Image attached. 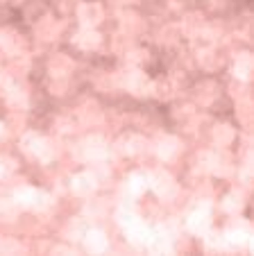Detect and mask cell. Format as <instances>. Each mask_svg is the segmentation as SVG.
<instances>
[{"instance_id":"cell-1","label":"cell","mask_w":254,"mask_h":256,"mask_svg":"<svg viewBox=\"0 0 254 256\" xmlns=\"http://www.w3.org/2000/svg\"><path fill=\"white\" fill-rule=\"evenodd\" d=\"M75 16L82 28H98L105 20V7L96 0H82V2H77Z\"/></svg>"},{"instance_id":"cell-2","label":"cell","mask_w":254,"mask_h":256,"mask_svg":"<svg viewBox=\"0 0 254 256\" xmlns=\"http://www.w3.org/2000/svg\"><path fill=\"white\" fill-rule=\"evenodd\" d=\"M123 84L134 98L152 96V80H150L148 75H145L141 68H136V66L132 68V70H127V75L123 78Z\"/></svg>"},{"instance_id":"cell-3","label":"cell","mask_w":254,"mask_h":256,"mask_svg":"<svg viewBox=\"0 0 254 256\" xmlns=\"http://www.w3.org/2000/svg\"><path fill=\"white\" fill-rule=\"evenodd\" d=\"M21 150L28 156H37V159H44V161L50 159V154H48L50 143L39 134V132H28V134H23V138H21Z\"/></svg>"},{"instance_id":"cell-4","label":"cell","mask_w":254,"mask_h":256,"mask_svg":"<svg viewBox=\"0 0 254 256\" xmlns=\"http://www.w3.org/2000/svg\"><path fill=\"white\" fill-rule=\"evenodd\" d=\"M0 50L10 57H23L28 52V41L16 30H0Z\"/></svg>"},{"instance_id":"cell-5","label":"cell","mask_w":254,"mask_h":256,"mask_svg":"<svg viewBox=\"0 0 254 256\" xmlns=\"http://www.w3.org/2000/svg\"><path fill=\"white\" fill-rule=\"evenodd\" d=\"M73 70H75V62H73L68 54L57 52L50 57V62H48L50 80H68L73 75Z\"/></svg>"},{"instance_id":"cell-6","label":"cell","mask_w":254,"mask_h":256,"mask_svg":"<svg viewBox=\"0 0 254 256\" xmlns=\"http://www.w3.org/2000/svg\"><path fill=\"white\" fill-rule=\"evenodd\" d=\"M34 34H37L39 41L53 44V41L59 39V34H62V25H59L57 18H53V16H44V18H39L37 25H34Z\"/></svg>"},{"instance_id":"cell-7","label":"cell","mask_w":254,"mask_h":256,"mask_svg":"<svg viewBox=\"0 0 254 256\" xmlns=\"http://www.w3.org/2000/svg\"><path fill=\"white\" fill-rule=\"evenodd\" d=\"M188 229L197 236L206 234L211 229V206L209 204H200L197 208H193L188 216Z\"/></svg>"},{"instance_id":"cell-8","label":"cell","mask_w":254,"mask_h":256,"mask_svg":"<svg viewBox=\"0 0 254 256\" xmlns=\"http://www.w3.org/2000/svg\"><path fill=\"white\" fill-rule=\"evenodd\" d=\"M96 188H98V177L93 172H89V170L77 172L75 177L71 179V190L75 195H80V198H89V195H93Z\"/></svg>"},{"instance_id":"cell-9","label":"cell","mask_w":254,"mask_h":256,"mask_svg":"<svg viewBox=\"0 0 254 256\" xmlns=\"http://www.w3.org/2000/svg\"><path fill=\"white\" fill-rule=\"evenodd\" d=\"M73 44L80 50H84V52H93V50H98L102 46V34L96 28H82L73 36Z\"/></svg>"},{"instance_id":"cell-10","label":"cell","mask_w":254,"mask_h":256,"mask_svg":"<svg viewBox=\"0 0 254 256\" xmlns=\"http://www.w3.org/2000/svg\"><path fill=\"white\" fill-rule=\"evenodd\" d=\"M231 75L234 80L247 84L252 80V54L249 52H238L231 59Z\"/></svg>"},{"instance_id":"cell-11","label":"cell","mask_w":254,"mask_h":256,"mask_svg":"<svg viewBox=\"0 0 254 256\" xmlns=\"http://www.w3.org/2000/svg\"><path fill=\"white\" fill-rule=\"evenodd\" d=\"M182 152V143H179L177 136H161L157 143V156L161 161H173L175 156Z\"/></svg>"},{"instance_id":"cell-12","label":"cell","mask_w":254,"mask_h":256,"mask_svg":"<svg viewBox=\"0 0 254 256\" xmlns=\"http://www.w3.org/2000/svg\"><path fill=\"white\" fill-rule=\"evenodd\" d=\"M107 247H109V240L100 229H89L84 234V250L89 254H102V252H107Z\"/></svg>"},{"instance_id":"cell-13","label":"cell","mask_w":254,"mask_h":256,"mask_svg":"<svg viewBox=\"0 0 254 256\" xmlns=\"http://www.w3.org/2000/svg\"><path fill=\"white\" fill-rule=\"evenodd\" d=\"M211 136H213V143L216 145L229 148V145H234V140H236V130H234V125H229V122H218V125L213 127V132H211Z\"/></svg>"},{"instance_id":"cell-14","label":"cell","mask_w":254,"mask_h":256,"mask_svg":"<svg viewBox=\"0 0 254 256\" xmlns=\"http://www.w3.org/2000/svg\"><path fill=\"white\" fill-rule=\"evenodd\" d=\"M197 64L204 70H216L220 66V52L216 50V46H206V48L197 50Z\"/></svg>"},{"instance_id":"cell-15","label":"cell","mask_w":254,"mask_h":256,"mask_svg":"<svg viewBox=\"0 0 254 256\" xmlns=\"http://www.w3.org/2000/svg\"><path fill=\"white\" fill-rule=\"evenodd\" d=\"M175 93H177L175 80H170V78L152 80V96L154 98H159V100H170V98H175Z\"/></svg>"},{"instance_id":"cell-16","label":"cell","mask_w":254,"mask_h":256,"mask_svg":"<svg viewBox=\"0 0 254 256\" xmlns=\"http://www.w3.org/2000/svg\"><path fill=\"white\" fill-rule=\"evenodd\" d=\"M41 200H44V193H41V190H37V188H30V186L19 188V193H16V202L23 204V206H30V208L41 206V204H44Z\"/></svg>"},{"instance_id":"cell-17","label":"cell","mask_w":254,"mask_h":256,"mask_svg":"<svg viewBox=\"0 0 254 256\" xmlns=\"http://www.w3.org/2000/svg\"><path fill=\"white\" fill-rule=\"evenodd\" d=\"M202 28H204V16H202L200 12H193V14H188L186 18L182 20V32L188 34V36H193L195 32H200Z\"/></svg>"},{"instance_id":"cell-18","label":"cell","mask_w":254,"mask_h":256,"mask_svg":"<svg viewBox=\"0 0 254 256\" xmlns=\"http://www.w3.org/2000/svg\"><path fill=\"white\" fill-rule=\"evenodd\" d=\"M127 234H130V240L132 242H145V240H150L148 227H145L143 222H139V220H132V222H127Z\"/></svg>"},{"instance_id":"cell-19","label":"cell","mask_w":254,"mask_h":256,"mask_svg":"<svg viewBox=\"0 0 254 256\" xmlns=\"http://www.w3.org/2000/svg\"><path fill=\"white\" fill-rule=\"evenodd\" d=\"M16 170H19V164H16L14 156L0 154V182H5V179H12Z\"/></svg>"},{"instance_id":"cell-20","label":"cell","mask_w":254,"mask_h":256,"mask_svg":"<svg viewBox=\"0 0 254 256\" xmlns=\"http://www.w3.org/2000/svg\"><path fill=\"white\" fill-rule=\"evenodd\" d=\"M243 195H240V190H231V193L225 195V200H222V206H225L227 213H238L240 208H243Z\"/></svg>"},{"instance_id":"cell-21","label":"cell","mask_w":254,"mask_h":256,"mask_svg":"<svg viewBox=\"0 0 254 256\" xmlns=\"http://www.w3.org/2000/svg\"><path fill=\"white\" fill-rule=\"evenodd\" d=\"M84 148H87V156H91V159H100V156L107 152V145L100 136H91Z\"/></svg>"},{"instance_id":"cell-22","label":"cell","mask_w":254,"mask_h":256,"mask_svg":"<svg viewBox=\"0 0 254 256\" xmlns=\"http://www.w3.org/2000/svg\"><path fill=\"white\" fill-rule=\"evenodd\" d=\"M216 93H218V88L213 82H202V84H197V88H195L197 100L204 102V104H209V102L216 98Z\"/></svg>"},{"instance_id":"cell-23","label":"cell","mask_w":254,"mask_h":256,"mask_svg":"<svg viewBox=\"0 0 254 256\" xmlns=\"http://www.w3.org/2000/svg\"><path fill=\"white\" fill-rule=\"evenodd\" d=\"M16 252H23V245L12 238H3L0 240V254H16Z\"/></svg>"},{"instance_id":"cell-24","label":"cell","mask_w":254,"mask_h":256,"mask_svg":"<svg viewBox=\"0 0 254 256\" xmlns=\"http://www.w3.org/2000/svg\"><path fill=\"white\" fill-rule=\"evenodd\" d=\"M154 186H157L159 193H163L166 188H173V177L166 172H157L154 174Z\"/></svg>"},{"instance_id":"cell-25","label":"cell","mask_w":254,"mask_h":256,"mask_svg":"<svg viewBox=\"0 0 254 256\" xmlns=\"http://www.w3.org/2000/svg\"><path fill=\"white\" fill-rule=\"evenodd\" d=\"M127 62L139 68L141 64L148 62V50H130V52H127Z\"/></svg>"},{"instance_id":"cell-26","label":"cell","mask_w":254,"mask_h":256,"mask_svg":"<svg viewBox=\"0 0 254 256\" xmlns=\"http://www.w3.org/2000/svg\"><path fill=\"white\" fill-rule=\"evenodd\" d=\"M249 112H252V109H249V98L247 96L240 98V100H238V112H236V114H238V118L243 122H249V118H252V116H249Z\"/></svg>"},{"instance_id":"cell-27","label":"cell","mask_w":254,"mask_h":256,"mask_svg":"<svg viewBox=\"0 0 254 256\" xmlns=\"http://www.w3.org/2000/svg\"><path fill=\"white\" fill-rule=\"evenodd\" d=\"M66 86H68V80H53V82H50V93L64 96V88Z\"/></svg>"},{"instance_id":"cell-28","label":"cell","mask_w":254,"mask_h":256,"mask_svg":"<svg viewBox=\"0 0 254 256\" xmlns=\"http://www.w3.org/2000/svg\"><path fill=\"white\" fill-rule=\"evenodd\" d=\"M145 186H148V182H145V177H132V182H130V188L134 190V193H141V190H145Z\"/></svg>"},{"instance_id":"cell-29","label":"cell","mask_w":254,"mask_h":256,"mask_svg":"<svg viewBox=\"0 0 254 256\" xmlns=\"http://www.w3.org/2000/svg\"><path fill=\"white\" fill-rule=\"evenodd\" d=\"M7 82H10V72H7V70H5V68L0 66V88L5 86V84H7Z\"/></svg>"},{"instance_id":"cell-30","label":"cell","mask_w":254,"mask_h":256,"mask_svg":"<svg viewBox=\"0 0 254 256\" xmlns=\"http://www.w3.org/2000/svg\"><path fill=\"white\" fill-rule=\"evenodd\" d=\"M3 136H5V125L0 122V138H3Z\"/></svg>"}]
</instances>
